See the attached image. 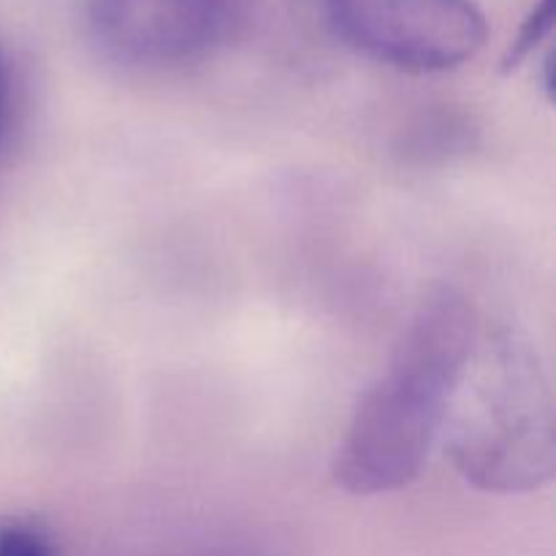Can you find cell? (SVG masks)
<instances>
[{"mask_svg":"<svg viewBox=\"0 0 556 556\" xmlns=\"http://www.w3.org/2000/svg\"><path fill=\"white\" fill-rule=\"evenodd\" d=\"M201 556H250V554H239V552H210V554H201Z\"/></svg>","mask_w":556,"mask_h":556,"instance_id":"8","label":"cell"},{"mask_svg":"<svg viewBox=\"0 0 556 556\" xmlns=\"http://www.w3.org/2000/svg\"><path fill=\"white\" fill-rule=\"evenodd\" d=\"M242 20V0H85V27L106 58L168 68L206 58Z\"/></svg>","mask_w":556,"mask_h":556,"instance_id":"4","label":"cell"},{"mask_svg":"<svg viewBox=\"0 0 556 556\" xmlns=\"http://www.w3.org/2000/svg\"><path fill=\"white\" fill-rule=\"evenodd\" d=\"M478 331L476 313L459 293L438 291L421 304L348 424L334 459V478L345 492H396L421 476L443 438Z\"/></svg>","mask_w":556,"mask_h":556,"instance_id":"1","label":"cell"},{"mask_svg":"<svg viewBox=\"0 0 556 556\" xmlns=\"http://www.w3.org/2000/svg\"><path fill=\"white\" fill-rule=\"evenodd\" d=\"M345 47L407 74H445L470 63L489 38L472 0H324Z\"/></svg>","mask_w":556,"mask_h":556,"instance_id":"3","label":"cell"},{"mask_svg":"<svg viewBox=\"0 0 556 556\" xmlns=\"http://www.w3.org/2000/svg\"><path fill=\"white\" fill-rule=\"evenodd\" d=\"M552 0H541L538 3V9L532 11V16L527 20V25L521 27L519 38L514 41V47L508 49V54H505V68H514V65H519L521 60L527 58V54L532 52V49L541 43L543 36H548V30H552Z\"/></svg>","mask_w":556,"mask_h":556,"instance_id":"6","label":"cell"},{"mask_svg":"<svg viewBox=\"0 0 556 556\" xmlns=\"http://www.w3.org/2000/svg\"><path fill=\"white\" fill-rule=\"evenodd\" d=\"M9 103H11V74H9V60H5L3 49H0V136H3L5 117H9Z\"/></svg>","mask_w":556,"mask_h":556,"instance_id":"7","label":"cell"},{"mask_svg":"<svg viewBox=\"0 0 556 556\" xmlns=\"http://www.w3.org/2000/svg\"><path fill=\"white\" fill-rule=\"evenodd\" d=\"M440 440L459 476L478 492L527 494L552 481V378L521 331L510 326L478 331Z\"/></svg>","mask_w":556,"mask_h":556,"instance_id":"2","label":"cell"},{"mask_svg":"<svg viewBox=\"0 0 556 556\" xmlns=\"http://www.w3.org/2000/svg\"><path fill=\"white\" fill-rule=\"evenodd\" d=\"M0 556H63L52 532L36 519H0Z\"/></svg>","mask_w":556,"mask_h":556,"instance_id":"5","label":"cell"}]
</instances>
